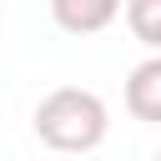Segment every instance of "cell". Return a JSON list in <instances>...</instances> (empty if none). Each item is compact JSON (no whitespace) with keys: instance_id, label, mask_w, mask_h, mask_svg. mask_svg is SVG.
<instances>
[{"instance_id":"6da1fadb","label":"cell","mask_w":161,"mask_h":161,"mask_svg":"<svg viewBox=\"0 0 161 161\" xmlns=\"http://www.w3.org/2000/svg\"><path fill=\"white\" fill-rule=\"evenodd\" d=\"M111 131V111L96 91L86 86H55L50 96H40L35 106V136L60 151V156H86L106 141Z\"/></svg>"},{"instance_id":"7a4b0ae2","label":"cell","mask_w":161,"mask_h":161,"mask_svg":"<svg viewBox=\"0 0 161 161\" xmlns=\"http://www.w3.org/2000/svg\"><path fill=\"white\" fill-rule=\"evenodd\" d=\"M121 15V0H50V20L65 35H96Z\"/></svg>"},{"instance_id":"3957f363","label":"cell","mask_w":161,"mask_h":161,"mask_svg":"<svg viewBox=\"0 0 161 161\" xmlns=\"http://www.w3.org/2000/svg\"><path fill=\"white\" fill-rule=\"evenodd\" d=\"M126 111L136 121L161 126V55H146L131 75H126Z\"/></svg>"},{"instance_id":"277c9868","label":"cell","mask_w":161,"mask_h":161,"mask_svg":"<svg viewBox=\"0 0 161 161\" xmlns=\"http://www.w3.org/2000/svg\"><path fill=\"white\" fill-rule=\"evenodd\" d=\"M126 25L141 45L161 55V0H126Z\"/></svg>"},{"instance_id":"5b68a950","label":"cell","mask_w":161,"mask_h":161,"mask_svg":"<svg viewBox=\"0 0 161 161\" xmlns=\"http://www.w3.org/2000/svg\"><path fill=\"white\" fill-rule=\"evenodd\" d=\"M156 161H161V151H156Z\"/></svg>"},{"instance_id":"8992f818","label":"cell","mask_w":161,"mask_h":161,"mask_svg":"<svg viewBox=\"0 0 161 161\" xmlns=\"http://www.w3.org/2000/svg\"><path fill=\"white\" fill-rule=\"evenodd\" d=\"M0 5H5V0H0Z\"/></svg>"}]
</instances>
